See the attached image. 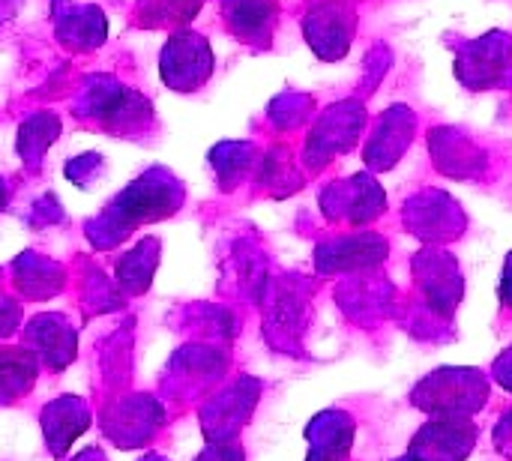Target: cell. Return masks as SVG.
I'll return each instance as SVG.
<instances>
[{
  "instance_id": "6da1fadb",
  "label": "cell",
  "mask_w": 512,
  "mask_h": 461,
  "mask_svg": "<svg viewBox=\"0 0 512 461\" xmlns=\"http://www.w3.org/2000/svg\"><path fill=\"white\" fill-rule=\"evenodd\" d=\"M510 267H512V264H510ZM504 297H507V303L512 306V270L507 273V282H504Z\"/></svg>"
}]
</instances>
